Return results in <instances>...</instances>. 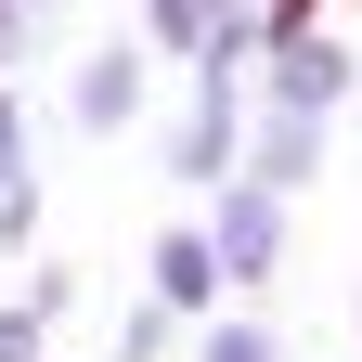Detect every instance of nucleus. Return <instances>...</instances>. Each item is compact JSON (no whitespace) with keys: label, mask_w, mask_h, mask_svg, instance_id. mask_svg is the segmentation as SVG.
I'll list each match as a JSON object with an SVG mask.
<instances>
[{"label":"nucleus","mask_w":362,"mask_h":362,"mask_svg":"<svg viewBox=\"0 0 362 362\" xmlns=\"http://www.w3.org/2000/svg\"><path fill=\"white\" fill-rule=\"evenodd\" d=\"M272 78H285V104H298V117H324L337 90H349V52H324V39L298 26V39H272Z\"/></svg>","instance_id":"nucleus-1"},{"label":"nucleus","mask_w":362,"mask_h":362,"mask_svg":"<svg viewBox=\"0 0 362 362\" xmlns=\"http://www.w3.org/2000/svg\"><path fill=\"white\" fill-rule=\"evenodd\" d=\"M129 104H143V65H129V52H104V65L78 78V117H90V129H117Z\"/></svg>","instance_id":"nucleus-2"},{"label":"nucleus","mask_w":362,"mask_h":362,"mask_svg":"<svg viewBox=\"0 0 362 362\" xmlns=\"http://www.w3.org/2000/svg\"><path fill=\"white\" fill-rule=\"evenodd\" d=\"M272 259V207H233V220H220V272H259Z\"/></svg>","instance_id":"nucleus-3"},{"label":"nucleus","mask_w":362,"mask_h":362,"mask_svg":"<svg viewBox=\"0 0 362 362\" xmlns=\"http://www.w3.org/2000/svg\"><path fill=\"white\" fill-rule=\"evenodd\" d=\"M259 26H272V39H298V26H310V0H259Z\"/></svg>","instance_id":"nucleus-4"},{"label":"nucleus","mask_w":362,"mask_h":362,"mask_svg":"<svg viewBox=\"0 0 362 362\" xmlns=\"http://www.w3.org/2000/svg\"><path fill=\"white\" fill-rule=\"evenodd\" d=\"M0 181H26V143H13V104H0Z\"/></svg>","instance_id":"nucleus-5"},{"label":"nucleus","mask_w":362,"mask_h":362,"mask_svg":"<svg viewBox=\"0 0 362 362\" xmlns=\"http://www.w3.org/2000/svg\"><path fill=\"white\" fill-rule=\"evenodd\" d=\"M207 362H272V349H259V337H246V324H233V337H220V349H207Z\"/></svg>","instance_id":"nucleus-6"}]
</instances>
